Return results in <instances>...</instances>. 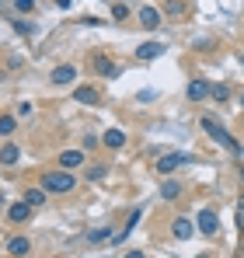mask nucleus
<instances>
[{
    "instance_id": "nucleus-11",
    "label": "nucleus",
    "mask_w": 244,
    "mask_h": 258,
    "mask_svg": "<svg viewBox=\"0 0 244 258\" xmlns=\"http://www.w3.org/2000/svg\"><path fill=\"white\" fill-rule=\"evenodd\" d=\"M140 25L143 28H157L161 25V11L157 7H140Z\"/></svg>"
},
{
    "instance_id": "nucleus-24",
    "label": "nucleus",
    "mask_w": 244,
    "mask_h": 258,
    "mask_svg": "<svg viewBox=\"0 0 244 258\" xmlns=\"http://www.w3.org/2000/svg\"><path fill=\"white\" fill-rule=\"evenodd\" d=\"M126 14H129V7H126V4H112V18H115V21H122Z\"/></svg>"
},
{
    "instance_id": "nucleus-26",
    "label": "nucleus",
    "mask_w": 244,
    "mask_h": 258,
    "mask_svg": "<svg viewBox=\"0 0 244 258\" xmlns=\"http://www.w3.org/2000/svg\"><path fill=\"white\" fill-rule=\"evenodd\" d=\"M14 28H18V35H32V32H35V28H32V25H28V21H18V25H14Z\"/></svg>"
},
{
    "instance_id": "nucleus-23",
    "label": "nucleus",
    "mask_w": 244,
    "mask_h": 258,
    "mask_svg": "<svg viewBox=\"0 0 244 258\" xmlns=\"http://www.w3.org/2000/svg\"><path fill=\"white\" fill-rule=\"evenodd\" d=\"M164 11H167V14H174V18H178V14H181V11H185V4H181V0H167V4H164Z\"/></svg>"
},
{
    "instance_id": "nucleus-30",
    "label": "nucleus",
    "mask_w": 244,
    "mask_h": 258,
    "mask_svg": "<svg viewBox=\"0 0 244 258\" xmlns=\"http://www.w3.org/2000/svg\"><path fill=\"white\" fill-rule=\"evenodd\" d=\"M237 59H241V67H244V52H237Z\"/></svg>"
},
{
    "instance_id": "nucleus-25",
    "label": "nucleus",
    "mask_w": 244,
    "mask_h": 258,
    "mask_svg": "<svg viewBox=\"0 0 244 258\" xmlns=\"http://www.w3.org/2000/svg\"><path fill=\"white\" fill-rule=\"evenodd\" d=\"M14 7H18V11H21V14H28V11H32V7H35V0H14Z\"/></svg>"
},
{
    "instance_id": "nucleus-17",
    "label": "nucleus",
    "mask_w": 244,
    "mask_h": 258,
    "mask_svg": "<svg viewBox=\"0 0 244 258\" xmlns=\"http://www.w3.org/2000/svg\"><path fill=\"white\" fill-rule=\"evenodd\" d=\"M18 157H21V150H18V143H7L4 150H0V164H18Z\"/></svg>"
},
{
    "instance_id": "nucleus-7",
    "label": "nucleus",
    "mask_w": 244,
    "mask_h": 258,
    "mask_svg": "<svg viewBox=\"0 0 244 258\" xmlns=\"http://www.w3.org/2000/svg\"><path fill=\"white\" fill-rule=\"evenodd\" d=\"M164 52H167V45H164V42H143L140 49H136L140 59H157V56H164Z\"/></svg>"
},
{
    "instance_id": "nucleus-19",
    "label": "nucleus",
    "mask_w": 244,
    "mask_h": 258,
    "mask_svg": "<svg viewBox=\"0 0 244 258\" xmlns=\"http://www.w3.org/2000/svg\"><path fill=\"white\" fill-rule=\"evenodd\" d=\"M161 196L167 199V203H171V199H178V196H181V185H178V181H164V185H161Z\"/></svg>"
},
{
    "instance_id": "nucleus-22",
    "label": "nucleus",
    "mask_w": 244,
    "mask_h": 258,
    "mask_svg": "<svg viewBox=\"0 0 244 258\" xmlns=\"http://www.w3.org/2000/svg\"><path fill=\"white\" fill-rule=\"evenodd\" d=\"M108 234H112V230H108V227H94V230H91V234H87V241H91V244H94V241H105V237H108Z\"/></svg>"
},
{
    "instance_id": "nucleus-10",
    "label": "nucleus",
    "mask_w": 244,
    "mask_h": 258,
    "mask_svg": "<svg viewBox=\"0 0 244 258\" xmlns=\"http://www.w3.org/2000/svg\"><path fill=\"white\" fill-rule=\"evenodd\" d=\"M7 251L14 258H25L32 251V241H28V237H11V241H7Z\"/></svg>"
},
{
    "instance_id": "nucleus-27",
    "label": "nucleus",
    "mask_w": 244,
    "mask_h": 258,
    "mask_svg": "<svg viewBox=\"0 0 244 258\" xmlns=\"http://www.w3.org/2000/svg\"><path fill=\"white\" fill-rule=\"evenodd\" d=\"M32 112H35V108H32V105H28V101H21V105H18V115H21V119H28V115H32Z\"/></svg>"
},
{
    "instance_id": "nucleus-4",
    "label": "nucleus",
    "mask_w": 244,
    "mask_h": 258,
    "mask_svg": "<svg viewBox=\"0 0 244 258\" xmlns=\"http://www.w3.org/2000/svg\"><path fill=\"white\" fill-rule=\"evenodd\" d=\"M199 234H206V237H213L216 230H220V216H216V210H199Z\"/></svg>"
},
{
    "instance_id": "nucleus-13",
    "label": "nucleus",
    "mask_w": 244,
    "mask_h": 258,
    "mask_svg": "<svg viewBox=\"0 0 244 258\" xmlns=\"http://www.w3.org/2000/svg\"><path fill=\"white\" fill-rule=\"evenodd\" d=\"M209 98V81H192L189 84V101H206Z\"/></svg>"
},
{
    "instance_id": "nucleus-1",
    "label": "nucleus",
    "mask_w": 244,
    "mask_h": 258,
    "mask_svg": "<svg viewBox=\"0 0 244 258\" xmlns=\"http://www.w3.org/2000/svg\"><path fill=\"white\" fill-rule=\"evenodd\" d=\"M74 185H77V181H74V174L67 171V168L42 174V188H45V192H56V196H59V192H74Z\"/></svg>"
},
{
    "instance_id": "nucleus-12",
    "label": "nucleus",
    "mask_w": 244,
    "mask_h": 258,
    "mask_svg": "<svg viewBox=\"0 0 244 258\" xmlns=\"http://www.w3.org/2000/svg\"><path fill=\"white\" fill-rule=\"evenodd\" d=\"M84 164V154L81 150H63V154H59V168H67V171H70V168H81Z\"/></svg>"
},
{
    "instance_id": "nucleus-31",
    "label": "nucleus",
    "mask_w": 244,
    "mask_h": 258,
    "mask_svg": "<svg viewBox=\"0 0 244 258\" xmlns=\"http://www.w3.org/2000/svg\"><path fill=\"white\" fill-rule=\"evenodd\" d=\"M199 258H209V255H199Z\"/></svg>"
},
{
    "instance_id": "nucleus-15",
    "label": "nucleus",
    "mask_w": 244,
    "mask_h": 258,
    "mask_svg": "<svg viewBox=\"0 0 244 258\" xmlns=\"http://www.w3.org/2000/svg\"><path fill=\"white\" fill-rule=\"evenodd\" d=\"M101 143H105V147H112V150H119V147H126V133L112 126L105 136H101Z\"/></svg>"
},
{
    "instance_id": "nucleus-32",
    "label": "nucleus",
    "mask_w": 244,
    "mask_h": 258,
    "mask_svg": "<svg viewBox=\"0 0 244 258\" xmlns=\"http://www.w3.org/2000/svg\"><path fill=\"white\" fill-rule=\"evenodd\" d=\"M241 101H244V98H241Z\"/></svg>"
},
{
    "instance_id": "nucleus-8",
    "label": "nucleus",
    "mask_w": 244,
    "mask_h": 258,
    "mask_svg": "<svg viewBox=\"0 0 244 258\" xmlns=\"http://www.w3.org/2000/svg\"><path fill=\"white\" fill-rule=\"evenodd\" d=\"M192 234H196V223H192L189 216H178V220H174V237H178V241H189Z\"/></svg>"
},
{
    "instance_id": "nucleus-3",
    "label": "nucleus",
    "mask_w": 244,
    "mask_h": 258,
    "mask_svg": "<svg viewBox=\"0 0 244 258\" xmlns=\"http://www.w3.org/2000/svg\"><path fill=\"white\" fill-rule=\"evenodd\" d=\"M181 164H196V157L192 154H164V157H157V171L161 174H171L174 168H181Z\"/></svg>"
},
{
    "instance_id": "nucleus-20",
    "label": "nucleus",
    "mask_w": 244,
    "mask_h": 258,
    "mask_svg": "<svg viewBox=\"0 0 244 258\" xmlns=\"http://www.w3.org/2000/svg\"><path fill=\"white\" fill-rule=\"evenodd\" d=\"M209 98L227 101V98H230V87H227V84H209Z\"/></svg>"
},
{
    "instance_id": "nucleus-5",
    "label": "nucleus",
    "mask_w": 244,
    "mask_h": 258,
    "mask_svg": "<svg viewBox=\"0 0 244 258\" xmlns=\"http://www.w3.org/2000/svg\"><path fill=\"white\" fill-rule=\"evenodd\" d=\"M74 81H77V67L63 63V67L52 70V84H74Z\"/></svg>"
},
{
    "instance_id": "nucleus-16",
    "label": "nucleus",
    "mask_w": 244,
    "mask_h": 258,
    "mask_svg": "<svg viewBox=\"0 0 244 258\" xmlns=\"http://www.w3.org/2000/svg\"><path fill=\"white\" fill-rule=\"evenodd\" d=\"M94 70H98L101 77H119V67H115L112 59H105V56H94Z\"/></svg>"
},
{
    "instance_id": "nucleus-28",
    "label": "nucleus",
    "mask_w": 244,
    "mask_h": 258,
    "mask_svg": "<svg viewBox=\"0 0 244 258\" xmlns=\"http://www.w3.org/2000/svg\"><path fill=\"white\" fill-rule=\"evenodd\" d=\"M122 258H143V251H129V255H122Z\"/></svg>"
},
{
    "instance_id": "nucleus-14",
    "label": "nucleus",
    "mask_w": 244,
    "mask_h": 258,
    "mask_svg": "<svg viewBox=\"0 0 244 258\" xmlns=\"http://www.w3.org/2000/svg\"><path fill=\"white\" fill-rule=\"evenodd\" d=\"M74 98H77V101H81V105H98V98H101V94H98V87H77V91H74Z\"/></svg>"
},
{
    "instance_id": "nucleus-21",
    "label": "nucleus",
    "mask_w": 244,
    "mask_h": 258,
    "mask_svg": "<svg viewBox=\"0 0 244 258\" xmlns=\"http://www.w3.org/2000/svg\"><path fill=\"white\" fill-rule=\"evenodd\" d=\"M14 133V115H0V136H11Z\"/></svg>"
},
{
    "instance_id": "nucleus-6",
    "label": "nucleus",
    "mask_w": 244,
    "mask_h": 258,
    "mask_svg": "<svg viewBox=\"0 0 244 258\" xmlns=\"http://www.w3.org/2000/svg\"><path fill=\"white\" fill-rule=\"evenodd\" d=\"M140 216H143V210H140V206H136V210H133V213H129V220H126V227H122L119 234H115V237H112V241H115V244H122V241H126V237H129V234H133V230H136V223H140Z\"/></svg>"
},
{
    "instance_id": "nucleus-29",
    "label": "nucleus",
    "mask_w": 244,
    "mask_h": 258,
    "mask_svg": "<svg viewBox=\"0 0 244 258\" xmlns=\"http://www.w3.org/2000/svg\"><path fill=\"white\" fill-rule=\"evenodd\" d=\"M56 4H59V7H63V11H67V7H70V4H74V0H56Z\"/></svg>"
},
{
    "instance_id": "nucleus-2",
    "label": "nucleus",
    "mask_w": 244,
    "mask_h": 258,
    "mask_svg": "<svg viewBox=\"0 0 244 258\" xmlns=\"http://www.w3.org/2000/svg\"><path fill=\"white\" fill-rule=\"evenodd\" d=\"M203 129L209 133V136H213V140H216V143H220V147H227L230 154H241V143H237V140H234V136H230V133H227L223 126H220V122H213V119H203Z\"/></svg>"
},
{
    "instance_id": "nucleus-18",
    "label": "nucleus",
    "mask_w": 244,
    "mask_h": 258,
    "mask_svg": "<svg viewBox=\"0 0 244 258\" xmlns=\"http://www.w3.org/2000/svg\"><path fill=\"white\" fill-rule=\"evenodd\" d=\"M25 203H28L32 210L42 206V203H45V188H28V192H25Z\"/></svg>"
},
{
    "instance_id": "nucleus-9",
    "label": "nucleus",
    "mask_w": 244,
    "mask_h": 258,
    "mask_svg": "<svg viewBox=\"0 0 244 258\" xmlns=\"http://www.w3.org/2000/svg\"><path fill=\"white\" fill-rule=\"evenodd\" d=\"M28 216H32V206H28V203H14V206H7V220H11V223H25Z\"/></svg>"
}]
</instances>
